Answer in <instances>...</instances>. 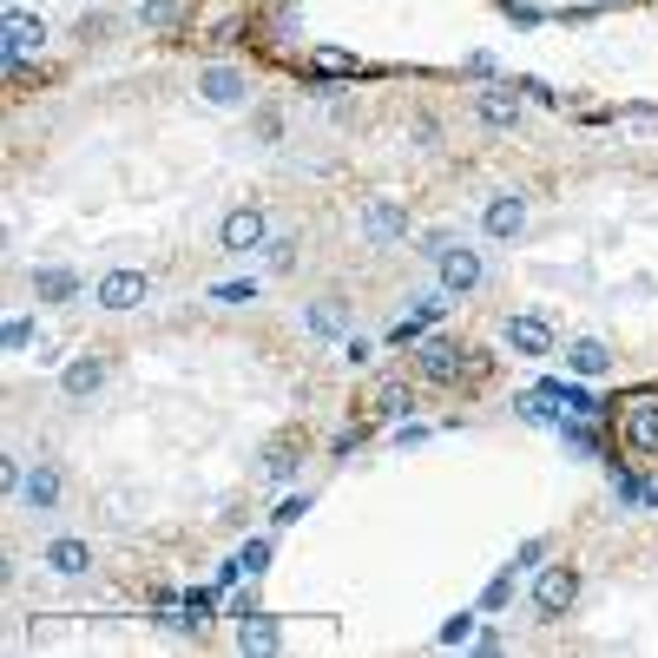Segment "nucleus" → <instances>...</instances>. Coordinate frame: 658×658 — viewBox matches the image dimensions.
Returning a JSON list of instances; mask_svg holds the SVG:
<instances>
[{"label":"nucleus","mask_w":658,"mask_h":658,"mask_svg":"<svg viewBox=\"0 0 658 658\" xmlns=\"http://www.w3.org/2000/svg\"><path fill=\"white\" fill-rule=\"evenodd\" d=\"M468 369H488V356H481V349H461V343H448V336H422V349H415V376H422V382H461Z\"/></svg>","instance_id":"1"},{"label":"nucleus","mask_w":658,"mask_h":658,"mask_svg":"<svg viewBox=\"0 0 658 658\" xmlns=\"http://www.w3.org/2000/svg\"><path fill=\"white\" fill-rule=\"evenodd\" d=\"M573 600H580V567H540V580H534V613L554 626V620H567L573 613Z\"/></svg>","instance_id":"2"},{"label":"nucleus","mask_w":658,"mask_h":658,"mask_svg":"<svg viewBox=\"0 0 658 658\" xmlns=\"http://www.w3.org/2000/svg\"><path fill=\"white\" fill-rule=\"evenodd\" d=\"M218 244H224L231 257H250V250H264V244H270V218H264L257 204H237V211H224Z\"/></svg>","instance_id":"3"},{"label":"nucleus","mask_w":658,"mask_h":658,"mask_svg":"<svg viewBox=\"0 0 658 658\" xmlns=\"http://www.w3.org/2000/svg\"><path fill=\"white\" fill-rule=\"evenodd\" d=\"M435 270H442V290H448V297H468V290H481V277H488L481 250H468V244H442Z\"/></svg>","instance_id":"4"},{"label":"nucleus","mask_w":658,"mask_h":658,"mask_svg":"<svg viewBox=\"0 0 658 658\" xmlns=\"http://www.w3.org/2000/svg\"><path fill=\"white\" fill-rule=\"evenodd\" d=\"M152 297V283H145V270H105L99 283H92V303L99 310H112V316H125V310H138Z\"/></svg>","instance_id":"5"},{"label":"nucleus","mask_w":658,"mask_h":658,"mask_svg":"<svg viewBox=\"0 0 658 658\" xmlns=\"http://www.w3.org/2000/svg\"><path fill=\"white\" fill-rule=\"evenodd\" d=\"M501 343H508L521 363H547V356H554V323H547V316H508V323H501Z\"/></svg>","instance_id":"6"},{"label":"nucleus","mask_w":658,"mask_h":658,"mask_svg":"<svg viewBox=\"0 0 658 658\" xmlns=\"http://www.w3.org/2000/svg\"><path fill=\"white\" fill-rule=\"evenodd\" d=\"M481 231H488L494 244L521 237V231H527V191H494V198H488V211H481Z\"/></svg>","instance_id":"7"},{"label":"nucleus","mask_w":658,"mask_h":658,"mask_svg":"<svg viewBox=\"0 0 658 658\" xmlns=\"http://www.w3.org/2000/svg\"><path fill=\"white\" fill-rule=\"evenodd\" d=\"M442 316H448V290H428V297H415V310L389 330V343H395V349H409V343H422Z\"/></svg>","instance_id":"8"},{"label":"nucleus","mask_w":658,"mask_h":658,"mask_svg":"<svg viewBox=\"0 0 658 658\" xmlns=\"http://www.w3.org/2000/svg\"><path fill=\"white\" fill-rule=\"evenodd\" d=\"M59 494H66V475H59V461H33V468H26V488H20L26 514H59Z\"/></svg>","instance_id":"9"},{"label":"nucleus","mask_w":658,"mask_h":658,"mask_svg":"<svg viewBox=\"0 0 658 658\" xmlns=\"http://www.w3.org/2000/svg\"><path fill=\"white\" fill-rule=\"evenodd\" d=\"M475 119H481L488 132H514V125H521V86H488V92H475Z\"/></svg>","instance_id":"10"},{"label":"nucleus","mask_w":658,"mask_h":658,"mask_svg":"<svg viewBox=\"0 0 658 658\" xmlns=\"http://www.w3.org/2000/svg\"><path fill=\"white\" fill-rule=\"evenodd\" d=\"M46 46V20L40 13H7V26H0V59H26V53H40Z\"/></svg>","instance_id":"11"},{"label":"nucleus","mask_w":658,"mask_h":658,"mask_svg":"<svg viewBox=\"0 0 658 658\" xmlns=\"http://www.w3.org/2000/svg\"><path fill=\"white\" fill-rule=\"evenodd\" d=\"M363 231H369V244H402V237H409V204H395V198H369Z\"/></svg>","instance_id":"12"},{"label":"nucleus","mask_w":658,"mask_h":658,"mask_svg":"<svg viewBox=\"0 0 658 658\" xmlns=\"http://www.w3.org/2000/svg\"><path fill=\"white\" fill-rule=\"evenodd\" d=\"M99 382H105V356H99V349H86V356H73V363L59 369V395H66V402L99 395Z\"/></svg>","instance_id":"13"},{"label":"nucleus","mask_w":658,"mask_h":658,"mask_svg":"<svg viewBox=\"0 0 658 658\" xmlns=\"http://www.w3.org/2000/svg\"><path fill=\"white\" fill-rule=\"evenodd\" d=\"M198 92H204L211 105H244V99H250V79H244L237 66H204V73H198Z\"/></svg>","instance_id":"14"},{"label":"nucleus","mask_w":658,"mask_h":658,"mask_svg":"<svg viewBox=\"0 0 658 658\" xmlns=\"http://www.w3.org/2000/svg\"><path fill=\"white\" fill-rule=\"evenodd\" d=\"M303 330H310V336H323V343H343V336H349V303H343V297L310 303V310H303Z\"/></svg>","instance_id":"15"},{"label":"nucleus","mask_w":658,"mask_h":658,"mask_svg":"<svg viewBox=\"0 0 658 658\" xmlns=\"http://www.w3.org/2000/svg\"><path fill=\"white\" fill-rule=\"evenodd\" d=\"M567 369L580 382H600V376H613V349L600 336H580V343H567Z\"/></svg>","instance_id":"16"},{"label":"nucleus","mask_w":658,"mask_h":658,"mask_svg":"<svg viewBox=\"0 0 658 658\" xmlns=\"http://www.w3.org/2000/svg\"><path fill=\"white\" fill-rule=\"evenodd\" d=\"M33 297H40V303H53V310H59V303H73V297H79V270H66V264L33 270Z\"/></svg>","instance_id":"17"},{"label":"nucleus","mask_w":658,"mask_h":658,"mask_svg":"<svg viewBox=\"0 0 658 658\" xmlns=\"http://www.w3.org/2000/svg\"><path fill=\"white\" fill-rule=\"evenodd\" d=\"M283 646V626L270 620V613H244V626H237V653H277Z\"/></svg>","instance_id":"18"},{"label":"nucleus","mask_w":658,"mask_h":658,"mask_svg":"<svg viewBox=\"0 0 658 658\" xmlns=\"http://www.w3.org/2000/svg\"><path fill=\"white\" fill-rule=\"evenodd\" d=\"M40 567H53V573H66V580H73V573H86V567H92V547H86V540H46Z\"/></svg>","instance_id":"19"},{"label":"nucleus","mask_w":658,"mask_h":658,"mask_svg":"<svg viewBox=\"0 0 658 658\" xmlns=\"http://www.w3.org/2000/svg\"><path fill=\"white\" fill-rule=\"evenodd\" d=\"M626 448H639V455H658V402H639V409L626 415Z\"/></svg>","instance_id":"20"},{"label":"nucleus","mask_w":658,"mask_h":658,"mask_svg":"<svg viewBox=\"0 0 658 658\" xmlns=\"http://www.w3.org/2000/svg\"><path fill=\"white\" fill-rule=\"evenodd\" d=\"M560 442H567L573 455H606V435H600L587 415H560Z\"/></svg>","instance_id":"21"},{"label":"nucleus","mask_w":658,"mask_h":658,"mask_svg":"<svg viewBox=\"0 0 658 658\" xmlns=\"http://www.w3.org/2000/svg\"><path fill=\"white\" fill-rule=\"evenodd\" d=\"M514 415H521V422H534V428H560V402H554L547 389L521 395V402H514Z\"/></svg>","instance_id":"22"},{"label":"nucleus","mask_w":658,"mask_h":658,"mask_svg":"<svg viewBox=\"0 0 658 658\" xmlns=\"http://www.w3.org/2000/svg\"><path fill=\"white\" fill-rule=\"evenodd\" d=\"M297 468H303V448H297V442H277V448L264 455V475H270V481H290Z\"/></svg>","instance_id":"23"},{"label":"nucleus","mask_w":658,"mask_h":658,"mask_svg":"<svg viewBox=\"0 0 658 658\" xmlns=\"http://www.w3.org/2000/svg\"><path fill=\"white\" fill-rule=\"evenodd\" d=\"M376 409H382V415H409V409H415V389H409V382H382Z\"/></svg>","instance_id":"24"},{"label":"nucleus","mask_w":658,"mask_h":658,"mask_svg":"<svg viewBox=\"0 0 658 658\" xmlns=\"http://www.w3.org/2000/svg\"><path fill=\"white\" fill-rule=\"evenodd\" d=\"M237 567H244V573L257 580V573L270 567V540H244V547H237Z\"/></svg>","instance_id":"25"},{"label":"nucleus","mask_w":658,"mask_h":658,"mask_svg":"<svg viewBox=\"0 0 658 658\" xmlns=\"http://www.w3.org/2000/svg\"><path fill=\"white\" fill-rule=\"evenodd\" d=\"M508 600H514V567H508V573H494V580H488V593H481V606H488V613H501V606H508Z\"/></svg>","instance_id":"26"},{"label":"nucleus","mask_w":658,"mask_h":658,"mask_svg":"<svg viewBox=\"0 0 658 658\" xmlns=\"http://www.w3.org/2000/svg\"><path fill=\"white\" fill-rule=\"evenodd\" d=\"M178 0H138V26H171Z\"/></svg>","instance_id":"27"},{"label":"nucleus","mask_w":658,"mask_h":658,"mask_svg":"<svg viewBox=\"0 0 658 658\" xmlns=\"http://www.w3.org/2000/svg\"><path fill=\"white\" fill-rule=\"evenodd\" d=\"M475 639V613H455L448 626H442V646H468Z\"/></svg>","instance_id":"28"},{"label":"nucleus","mask_w":658,"mask_h":658,"mask_svg":"<svg viewBox=\"0 0 658 658\" xmlns=\"http://www.w3.org/2000/svg\"><path fill=\"white\" fill-rule=\"evenodd\" d=\"M369 356H376V343H369V336H343V363H349V369H363Z\"/></svg>","instance_id":"29"},{"label":"nucleus","mask_w":658,"mask_h":658,"mask_svg":"<svg viewBox=\"0 0 658 658\" xmlns=\"http://www.w3.org/2000/svg\"><path fill=\"white\" fill-rule=\"evenodd\" d=\"M613 488H620V501H633V508L646 501V481H639V475H620V461H613Z\"/></svg>","instance_id":"30"},{"label":"nucleus","mask_w":658,"mask_h":658,"mask_svg":"<svg viewBox=\"0 0 658 658\" xmlns=\"http://www.w3.org/2000/svg\"><path fill=\"white\" fill-rule=\"evenodd\" d=\"M303 514H310V494H290V501H283V508H277L270 521H277V527H297Z\"/></svg>","instance_id":"31"},{"label":"nucleus","mask_w":658,"mask_h":658,"mask_svg":"<svg viewBox=\"0 0 658 658\" xmlns=\"http://www.w3.org/2000/svg\"><path fill=\"white\" fill-rule=\"evenodd\" d=\"M105 26H112V20H105V13H79V26H73V33H79V40H86V46H92V40H105Z\"/></svg>","instance_id":"32"},{"label":"nucleus","mask_w":658,"mask_h":658,"mask_svg":"<svg viewBox=\"0 0 658 658\" xmlns=\"http://www.w3.org/2000/svg\"><path fill=\"white\" fill-rule=\"evenodd\" d=\"M0 343H7V349H26V343H33V323H26V316H13V323H7V336H0Z\"/></svg>","instance_id":"33"},{"label":"nucleus","mask_w":658,"mask_h":658,"mask_svg":"<svg viewBox=\"0 0 658 658\" xmlns=\"http://www.w3.org/2000/svg\"><path fill=\"white\" fill-rule=\"evenodd\" d=\"M264 250H270V270H290V250H297V244H290V237H270Z\"/></svg>","instance_id":"34"},{"label":"nucleus","mask_w":658,"mask_h":658,"mask_svg":"<svg viewBox=\"0 0 658 658\" xmlns=\"http://www.w3.org/2000/svg\"><path fill=\"white\" fill-rule=\"evenodd\" d=\"M277 132H283V119H277V112H270V105H264V112H257V138H264V145H270V138H277Z\"/></svg>","instance_id":"35"},{"label":"nucleus","mask_w":658,"mask_h":658,"mask_svg":"<svg viewBox=\"0 0 658 658\" xmlns=\"http://www.w3.org/2000/svg\"><path fill=\"white\" fill-rule=\"evenodd\" d=\"M218 297H224V303H257V283H224Z\"/></svg>","instance_id":"36"},{"label":"nucleus","mask_w":658,"mask_h":658,"mask_svg":"<svg viewBox=\"0 0 658 658\" xmlns=\"http://www.w3.org/2000/svg\"><path fill=\"white\" fill-rule=\"evenodd\" d=\"M395 442H402V448H415V442H428V428H422V422H402V428H395Z\"/></svg>","instance_id":"37"},{"label":"nucleus","mask_w":658,"mask_h":658,"mask_svg":"<svg viewBox=\"0 0 658 658\" xmlns=\"http://www.w3.org/2000/svg\"><path fill=\"white\" fill-rule=\"evenodd\" d=\"M646 508H658V488H646Z\"/></svg>","instance_id":"38"},{"label":"nucleus","mask_w":658,"mask_h":658,"mask_svg":"<svg viewBox=\"0 0 658 658\" xmlns=\"http://www.w3.org/2000/svg\"><path fill=\"white\" fill-rule=\"evenodd\" d=\"M580 7H613V0H580Z\"/></svg>","instance_id":"39"}]
</instances>
